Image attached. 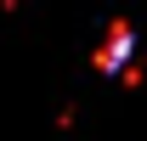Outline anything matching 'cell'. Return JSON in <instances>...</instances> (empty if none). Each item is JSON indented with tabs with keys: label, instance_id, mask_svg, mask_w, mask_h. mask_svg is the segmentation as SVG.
I'll return each instance as SVG.
<instances>
[{
	"label": "cell",
	"instance_id": "1",
	"mask_svg": "<svg viewBox=\"0 0 147 141\" xmlns=\"http://www.w3.org/2000/svg\"><path fill=\"white\" fill-rule=\"evenodd\" d=\"M125 56H130V28H108V45L96 51V62L102 68H119Z\"/></svg>",
	"mask_w": 147,
	"mask_h": 141
}]
</instances>
